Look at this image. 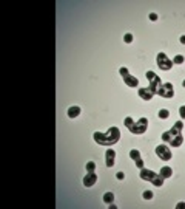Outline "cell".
Wrapping results in <instances>:
<instances>
[{"label":"cell","instance_id":"cell-1","mask_svg":"<svg viewBox=\"0 0 185 209\" xmlns=\"http://www.w3.org/2000/svg\"><path fill=\"white\" fill-rule=\"evenodd\" d=\"M92 138H94V141L97 142V144L113 146V144H116V142H119V139H121V130H119L117 127H110L108 132H105V133L94 132Z\"/></svg>","mask_w":185,"mask_h":209},{"label":"cell","instance_id":"cell-2","mask_svg":"<svg viewBox=\"0 0 185 209\" xmlns=\"http://www.w3.org/2000/svg\"><path fill=\"white\" fill-rule=\"evenodd\" d=\"M139 177L142 178V180H145V181H150L153 186H156V188H161L162 185H164V177L161 175V174H156V172H153V171H150V169H140V174H139Z\"/></svg>","mask_w":185,"mask_h":209},{"label":"cell","instance_id":"cell-3","mask_svg":"<svg viewBox=\"0 0 185 209\" xmlns=\"http://www.w3.org/2000/svg\"><path fill=\"white\" fill-rule=\"evenodd\" d=\"M182 130H183V122L182 121H177L173 127L168 130V132H164L162 133V141L164 142H171L176 136L182 135Z\"/></svg>","mask_w":185,"mask_h":209},{"label":"cell","instance_id":"cell-4","mask_svg":"<svg viewBox=\"0 0 185 209\" xmlns=\"http://www.w3.org/2000/svg\"><path fill=\"white\" fill-rule=\"evenodd\" d=\"M145 76H147V79L150 81L148 88L153 91L154 95H157V90H159V88H161V85H162V82H161L162 79H161V77L157 76L154 71H147V74H145Z\"/></svg>","mask_w":185,"mask_h":209},{"label":"cell","instance_id":"cell-5","mask_svg":"<svg viewBox=\"0 0 185 209\" xmlns=\"http://www.w3.org/2000/svg\"><path fill=\"white\" fill-rule=\"evenodd\" d=\"M147 129H148V119L147 118H139L134 122V126L130 129V132L134 133V135H142V133H145Z\"/></svg>","mask_w":185,"mask_h":209},{"label":"cell","instance_id":"cell-6","mask_svg":"<svg viewBox=\"0 0 185 209\" xmlns=\"http://www.w3.org/2000/svg\"><path fill=\"white\" fill-rule=\"evenodd\" d=\"M157 95H159L161 98H165V99H170L174 96V87L171 82H164L161 85V88L157 90Z\"/></svg>","mask_w":185,"mask_h":209},{"label":"cell","instance_id":"cell-7","mask_svg":"<svg viewBox=\"0 0 185 209\" xmlns=\"http://www.w3.org/2000/svg\"><path fill=\"white\" fill-rule=\"evenodd\" d=\"M156 60H157V65H159L161 70L168 71V70H171V67H173V60H171L165 53H159L157 57H156Z\"/></svg>","mask_w":185,"mask_h":209},{"label":"cell","instance_id":"cell-8","mask_svg":"<svg viewBox=\"0 0 185 209\" xmlns=\"http://www.w3.org/2000/svg\"><path fill=\"white\" fill-rule=\"evenodd\" d=\"M156 155L159 156L161 160H164V161H170L171 158H173V153H171L170 147H167L165 144H161V146L156 147Z\"/></svg>","mask_w":185,"mask_h":209},{"label":"cell","instance_id":"cell-9","mask_svg":"<svg viewBox=\"0 0 185 209\" xmlns=\"http://www.w3.org/2000/svg\"><path fill=\"white\" fill-rule=\"evenodd\" d=\"M122 77H124V82H125V85H127V87L134 88V87H137V85H139V79H137L136 76H133V74L127 73V74H122Z\"/></svg>","mask_w":185,"mask_h":209},{"label":"cell","instance_id":"cell-10","mask_svg":"<svg viewBox=\"0 0 185 209\" xmlns=\"http://www.w3.org/2000/svg\"><path fill=\"white\" fill-rule=\"evenodd\" d=\"M96 181H97V175L94 172H86V175L83 177V186L91 188V186L96 185Z\"/></svg>","mask_w":185,"mask_h":209},{"label":"cell","instance_id":"cell-11","mask_svg":"<svg viewBox=\"0 0 185 209\" xmlns=\"http://www.w3.org/2000/svg\"><path fill=\"white\" fill-rule=\"evenodd\" d=\"M130 156H131V160L136 161V167H139V169H143V167H145L143 160H142V156H140V152H139V150L133 149V150L130 152Z\"/></svg>","mask_w":185,"mask_h":209},{"label":"cell","instance_id":"cell-12","mask_svg":"<svg viewBox=\"0 0 185 209\" xmlns=\"http://www.w3.org/2000/svg\"><path fill=\"white\" fill-rule=\"evenodd\" d=\"M137 93H139V98L143 99V101H151L153 96H154V93H153V91H151L148 87H147V88H139Z\"/></svg>","mask_w":185,"mask_h":209},{"label":"cell","instance_id":"cell-13","mask_svg":"<svg viewBox=\"0 0 185 209\" xmlns=\"http://www.w3.org/2000/svg\"><path fill=\"white\" fill-rule=\"evenodd\" d=\"M114 160H116V152L113 149H108L107 153H105V163H107V167H113L114 166Z\"/></svg>","mask_w":185,"mask_h":209},{"label":"cell","instance_id":"cell-14","mask_svg":"<svg viewBox=\"0 0 185 209\" xmlns=\"http://www.w3.org/2000/svg\"><path fill=\"white\" fill-rule=\"evenodd\" d=\"M67 115H68V118H77L79 115H80V107L79 106H73V107H70L68 109V112H67Z\"/></svg>","mask_w":185,"mask_h":209},{"label":"cell","instance_id":"cell-15","mask_svg":"<svg viewBox=\"0 0 185 209\" xmlns=\"http://www.w3.org/2000/svg\"><path fill=\"white\" fill-rule=\"evenodd\" d=\"M161 175H162L164 178H170L171 175H173V169H171L170 166H164V167H161Z\"/></svg>","mask_w":185,"mask_h":209},{"label":"cell","instance_id":"cell-16","mask_svg":"<svg viewBox=\"0 0 185 209\" xmlns=\"http://www.w3.org/2000/svg\"><path fill=\"white\" fill-rule=\"evenodd\" d=\"M113 200H114V194L113 192H105L103 194V201L107 203V204L113 203Z\"/></svg>","mask_w":185,"mask_h":209},{"label":"cell","instance_id":"cell-17","mask_svg":"<svg viewBox=\"0 0 185 209\" xmlns=\"http://www.w3.org/2000/svg\"><path fill=\"white\" fill-rule=\"evenodd\" d=\"M182 142H183V136H182V135H179V136H176L173 141H171L170 144L173 146V147H179V146L182 144Z\"/></svg>","mask_w":185,"mask_h":209},{"label":"cell","instance_id":"cell-18","mask_svg":"<svg viewBox=\"0 0 185 209\" xmlns=\"http://www.w3.org/2000/svg\"><path fill=\"white\" fill-rule=\"evenodd\" d=\"M170 116V110H167V109H161L159 110V118L161 119H167Z\"/></svg>","mask_w":185,"mask_h":209},{"label":"cell","instance_id":"cell-19","mask_svg":"<svg viewBox=\"0 0 185 209\" xmlns=\"http://www.w3.org/2000/svg\"><path fill=\"white\" fill-rule=\"evenodd\" d=\"M85 169H86V172H94V169H96V163H94V161H88V163H86V166H85Z\"/></svg>","mask_w":185,"mask_h":209},{"label":"cell","instance_id":"cell-20","mask_svg":"<svg viewBox=\"0 0 185 209\" xmlns=\"http://www.w3.org/2000/svg\"><path fill=\"white\" fill-rule=\"evenodd\" d=\"M183 60H185V57H183L182 54H177V56H174V59H173V64H176V65H180V64H183Z\"/></svg>","mask_w":185,"mask_h":209},{"label":"cell","instance_id":"cell-21","mask_svg":"<svg viewBox=\"0 0 185 209\" xmlns=\"http://www.w3.org/2000/svg\"><path fill=\"white\" fill-rule=\"evenodd\" d=\"M134 122H136V121H134L133 118H130V116H128V118H125V126H127L128 129L133 127V126H134Z\"/></svg>","mask_w":185,"mask_h":209},{"label":"cell","instance_id":"cell-22","mask_svg":"<svg viewBox=\"0 0 185 209\" xmlns=\"http://www.w3.org/2000/svg\"><path fill=\"white\" fill-rule=\"evenodd\" d=\"M124 41H125L127 44H131V42H133V34H130V33H127V34L124 36Z\"/></svg>","mask_w":185,"mask_h":209},{"label":"cell","instance_id":"cell-23","mask_svg":"<svg viewBox=\"0 0 185 209\" xmlns=\"http://www.w3.org/2000/svg\"><path fill=\"white\" fill-rule=\"evenodd\" d=\"M143 198H145V200H151V198H153V192H151V191H145V192H143Z\"/></svg>","mask_w":185,"mask_h":209},{"label":"cell","instance_id":"cell-24","mask_svg":"<svg viewBox=\"0 0 185 209\" xmlns=\"http://www.w3.org/2000/svg\"><path fill=\"white\" fill-rule=\"evenodd\" d=\"M179 115H180L182 119H185V106H182V107L179 109Z\"/></svg>","mask_w":185,"mask_h":209},{"label":"cell","instance_id":"cell-25","mask_svg":"<svg viewBox=\"0 0 185 209\" xmlns=\"http://www.w3.org/2000/svg\"><path fill=\"white\" fill-rule=\"evenodd\" d=\"M150 20L151 22H156L157 20V14H156V12H151V14H150Z\"/></svg>","mask_w":185,"mask_h":209},{"label":"cell","instance_id":"cell-26","mask_svg":"<svg viewBox=\"0 0 185 209\" xmlns=\"http://www.w3.org/2000/svg\"><path fill=\"white\" fill-rule=\"evenodd\" d=\"M116 178H117V180H124V178H125L124 172H117V174H116Z\"/></svg>","mask_w":185,"mask_h":209},{"label":"cell","instance_id":"cell-27","mask_svg":"<svg viewBox=\"0 0 185 209\" xmlns=\"http://www.w3.org/2000/svg\"><path fill=\"white\" fill-rule=\"evenodd\" d=\"M176 207H177V209H185V203H183V201H180V203H177V204H176Z\"/></svg>","mask_w":185,"mask_h":209},{"label":"cell","instance_id":"cell-28","mask_svg":"<svg viewBox=\"0 0 185 209\" xmlns=\"http://www.w3.org/2000/svg\"><path fill=\"white\" fill-rule=\"evenodd\" d=\"M180 44L185 45V36H180Z\"/></svg>","mask_w":185,"mask_h":209},{"label":"cell","instance_id":"cell-29","mask_svg":"<svg viewBox=\"0 0 185 209\" xmlns=\"http://www.w3.org/2000/svg\"><path fill=\"white\" fill-rule=\"evenodd\" d=\"M182 87H185V79H183V81H182Z\"/></svg>","mask_w":185,"mask_h":209}]
</instances>
